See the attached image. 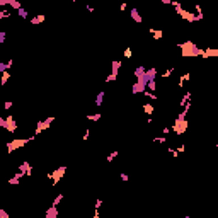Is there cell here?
I'll use <instances>...</instances> for the list:
<instances>
[{
    "instance_id": "cell-1",
    "label": "cell",
    "mask_w": 218,
    "mask_h": 218,
    "mask_svg": "<svg viewBox=\"0 0 218 218\" xmlns=\"http://www.w3.org/2000/svg\"><path fill=\"white\" fill-rule=\"evenodd\" d=\"M179 49H181V55L186 56V58H194V56H200L201 55V48H198L193 41H184L179 44Z\"/></svg>"
},
{
    "instance_id": "cell-2",
    "label": "cell",
    "mask_w": 218,
    "mask_h": 218,
    "mask_svg": "<svg viewBox=\"0 0 218 218\" xmlns=\"http://www.w3.org/2000/svg\"><path fill=\"white\" fill-rule=\"evenodd\" d=\"M27 142H31V140H29V138H14L12 142L7 143V152L12 153V152H15V150H19V148H22L24 145H27Z\"/></svg>"
},
{
    "instance_id": "cell-3",
    "label": "cell",
    "mask_w": 218,
    "mask_h": 218,
    "mask_svg": "<svg viewBox=\"0 0 218 218\" xmlns=\"http://www.w3.org/2000/svg\"><path fill=\"white\" fill-rule=\"evenodd\" d=\"M0 126L3 130H7L9 133H14L17 130V123L14 119V116H7V118H0Z\"/></svg>"
},
{
    "instance_id": "cell-4",
    "label": "cell",
    "mask_w": 218,
    "mask_h": 218,
    "mask_svg": "<svg viewBox=\"0 0 218 218\" xmlns=\"http://www.w3.org/2000/svg\"><path fill=\"white\" fill-rule=\"evenodd\" d=\"M65 172H67V167H65V165H61V167L55 169L53 172H48V176H46V177H48V179L51 181V184L55 186V184H58V182H60V179L63 177V174H65Z\"/></svg>"
},
{
    "instance_id": "cell-5",
    "label": "cell",
    "mask_w": 218,
    "mask_h": 218,
    "mask_svg": "<svg viewBox=\"0 0 218 218\" xmlns=\"http://www.w3.org/2000/svg\"><path fill=\"white\" fill-rule=\"evenodd\" d=\"M147 87H148V82H147V78H138V80L133 84V87H131V92H133L135 95H136V94H145Z\"/></svg>"
},
{
    "instance_id": "cell-6",
    "label": "cell",
    "mask_w": 218,
    "mask_h": 218,
    "mask_svg": "<svg viewBox=\"0 0 218 218\" xmlns=\"http://www.w3.org/2000/svg\"><path fill=\"white\" fill-rule=\"evenodd\" d=\"M55 121V116H49V118H46V119H43V121H39L38 124H36V130H34V136H38L41 131H44V130H48L49 126H51V123Z\"/></svg>"
},
{
    "instance_id": "cell-7",
    "label": "cell",
    "mask_w": 218,
    "mask_h": 218,
    "mask_svg": "<svg viewBox=\"0 0 218 218\" xmlns=\"http://www.w3.org/2000/svg\"><path fill=\"white\" fill-rule=\"evenodd\" d=\"M19 172H22L26 177H31V176H32V165H31L29 162H22V164L19 165Z\"/></svg>"
},
{
    "instance_id": "cell-8",
    "label": "cell",
    "mask_w": 218,
    "mask_h": 218,
    "mask_svg": "<svg viewBox=\"0 0 218 218\" xmlns=\"http://www.w3.org/2000/svg\"><path fill=\"white\" fill-rule=\"evenodd\" d=\"M200 56H203V58L215 56V58H218V48H205V49H201V55Z\"/></svg>"
},
{
    "instance_id": "cell-9",
    "label": "cell",
    "mask_w": 218,
    "mask_h": 218,
    "mask_svg": "<svg viewBox=\"0 0 218 218\" xmlns=\"http://www.w3.org/2000/svg\"><path fill=\"white\" fill-rule=\"evenodd\" d=\"M121 65H123V61H121V60H114V61L111 63V67H113V68H111V73L118 77V73H119V68H121Z\"/></svg>"
},
{
    "instance_id": "cell-10",
    "label": "cell",
    "mask_w": 218,
    "mask_h": 218,
    "mask_svg": "<svg viewBox=\"0 0 218 218\" xmlns=\"http://www.w3.org/2000/svg\"><path fill=\"white\" fill-rule=\"evenodd\" d=\"M56 217H58V208L51 205V206L46 210V213H44V218H56Z\"/></svg>"
},
{
    "instance_id": "cell-11",
    "label": "cell",
    "mask_w": 218,
    "mask_h": 218,
    "mask_svg": "<svg viewBox=\"0 0 218 218\" xmlns=\"http://www.w3.org/2000/svg\"><path fill=\"white\" fill-rule=\"evenodd\" d=\"M44 20H46V15L44 14H36L34 17H31V24H34V26L36 24H43Z\"/></svg>"
},
{
    "instance_id": "cell-12",
    "label": "cell",
    "mask_w": 218,
    "mask_h": 218,
    "mask_svg": "<svg viewBox=\"0 0 218 218\" xmlns=\"http://www.w3.org/2000/svg\"><path fill=\"white\" fill-rule=\"evenodd\" d=\"M135 77H136V80H138V78H147V68H145V67H136Z\"/></svg>"
},
{
    "instance_id": "cell-13",
    "label": "cell",
    "mask_w": 218,
    "mask_h": 218,
    "mask_svg": "<svg viewBox=\"0 0 218 218\" xmlns=\"http://www.w3.org/2000/svg\"><path fill=\"white\" fill-rule=\"evenodd\" d=\"M150 34L153 36L155 41H159V39L164 38V31H162V29H153V27H150Z\"/></svg>"
},
{
    "instance_id": "cell-14",
    "label": "cell",
    "mask_w": 218,
    "mask_h": 218,
    "mask_svg": "<svg viewBox=\"0 0 218 218\" xmlns=\"http://www.w3.org/2000/svg\"><path fill=\"white\" fill-rule=\"evenodd\" d=\"M157 68H148L147 70V82H155V77H157Z\"/></svg>"
},
{
    "instance_id": "cell-15",
    "label": "cell",
    "mask_w": 218,
    "mask_h": 218,
    "mask_svg": "<svg viewBox=\"0 0 218 218\" xmlns=\"http://www.w3.org/2000/svg\"><path fill=\"white\" fill-rule=\"evenodd\" d=\"M130 14H131V19H133L135 22H138V24H142V22H143V19H142L140 12H138L136 9H131V12H130Z\"/></svg>"
},
{
    "instance_id": "cell-16",
    "label": "cell",
    "mask_w": 218,
    "mask_h": 218,
    "mask_svg": "<svg viewBox=\"0 0 218 218\" xmlns=\"http://www.w3.org/2000/svg\"><path fill=\"white\" fill-rule=\"evenodd\" d=\"M104 95H106V92H104V90H101V92L95 95V106H97V107H101V106H102V102H104Z\"/></svg>"
},
{
    "instance_id": "cell-17",
    "label": "cell",
    "mask_w": 218,
    "mask_h": 218,
    "mask_svg": "<svg viewBox=\"0 0 218 218\" xmlns=\"http://www.w3.org/2000/svg\"><path fill=\"white\" fill-rule=\"evenodd\" d=\"M189 101H191V92H186V94L182 95V99L179 101V106H181V107H184V106H186Z\"/></svg>"
},
{
    "instance_id": "cell-18",
    "label": "cell",
    "mask_w": 218,
    "mask_h": 218,
    "mask_svg": "<svg viewBox=\"0 0 218 218\" xmlns=\"http://www.w3.org/2000/svg\"><path fill=\"white\" fill-rule=\"evenodd\" d=\"M12 65H14V60H12V58H10L7 63H0V72H2V73H3V72H7Z\"/></svg>"
},
{
    "instance_id": "cell-19",
    "label": "cell",
    "mask_w": 218,
    "mask_h": 218,
    "mask_svg": "<svg viewBox=\"0 0 218 218\" xmlns=\"http://www.w3.org/2000/svg\"><path fill=\"white\" fill-rule=\"evenodd\" d=\"M7 5H10L12 9H15V10H20L22 9V5H20V2L19 0H9V3Z\"/></svg>"
},
{
    "instance_id": "cell-20",
    "label": "cell",
    "mask_w": 218,
    "mask_h": 218,
    "mask_svg": "<svg viewBox=\"0 0 218 218\" xmlns=\"http://www.w3.org/2000/svg\"><path fill=\"white\" fill-rule=\"evenodd\" d=\"M189 78H191V73H184V75L179 78V82H177V87H182V85H184V82H186V80H189Z\"/></svg>"
},
{
    "instance_id": "cell-21",
    "label": "cell",
    "mask_w": 218,
    "mask_h": 218,
    "mask_svg": "<svg viewBox=\"0 0 218 218\" xmlns=\"http://www.w3.org/2000/svg\"><path fill=\"white\" fill-rule=\"evenodd\" d=\"M153 106L152 104H143V111H145V114H148V116H152V113H153Z\"/></svg>"
},
{
    "instance_id": "cell-22",
    "label": "cell",
    "mask_w": 218,
    "mask_h": 218,
    "mask_svg": "<svg viewBox=\"0 0 218 218\" xmlns=\"http://www.w3.org/2000/svg\"><path fill=\"white\" fill-rule=\"evenodd\" d=\"M9 78H10V73H9V72H3V73H2V78H0V85H5Z\"/></svg>"
},
{
    "instance_id": "cell-23",
    "label": "cell",
    "mask_w": 218,
    "mask_h": 218,
    "mask_svg": "<svg viewBox=\"0 0 218 218\" xmlns=\"http://www.w3.org/2000/svg\"><path fill=\"white\" fill-rule=\"evenodd\" d=\"M118 155H119V152H118V150H113V152H111V153L106 157V160H107V162H113V160H114Z\"/></svg>"
},
{
    "instance_id": "cell-24",
    "label": "cell",
    "mask_w": 218,
    "mask_h": 218,
    "mask_svg": "<svg viewBox=\"0 0 218 218\" xmlns=\"http://www.w3.org/2000/svg\"><path fill=\"white\" fill-rule=\"evenodd\" d=\"M101 118H102V116H101V113H95V114H89V116H87V119H89V121H99Z\"/></svg>"
},
{
    "instance_id": "cell-25",
    "label": "cell",
    "mask_w": 218,
    "mask_h": 218,
    "mask_svg": "<svg viewBox=\"0 0 218 218\" xmlns=\"http://www.w3.org/2000/svg\"><path fill=\"white\" fill-rule=\"evenodd\" d=\"M63 198H65V196H63V194L60 193V194H58V196H56V198L53 200V206H58V205H60V203L63 201Z\"/></svg>"
},
{
    "instance_id": "cell-26",
    "label": "cell",
    "mask_w": 218,
    "mask_h": 218,
    "mask_svg": "<svg viewBox=\"0 0 218 218\" xmlns=\"http://www.w3.org/2000/svg\"><path fill=\"white\" fill-rule=\"evenodd\" d=\"M174 70H176V68H167V70H165V72L162 73V78H169V77H171V75L174 73Z\"/></svg>"
},
{
    "instance_id": "cell-27",
    "label": "cell",
    "mask_w": 218,
    "mask_h": 218,
    "mask_svg": "<svg viewBox=\"0 0 218 218\" xmlns=\"http://www.w3.org/2000/svg\"><path fill=\"white\" fill-rule=\"evenodd\" d=\"M17 15H19L20 19H27V10H26V9H20V10H17Z\"/></svg>"
},
{
    "instance_id": "cell-28",
    "label": "cell",
    "mask_w": 218,
    "mask_h": 218,
    "mask_svg": "<svg viewBox=\"0 0 218 218\" xmlns=\"http://www.w3.org/2000/svg\"><path fill=\"white\" fill-rule=\"evenodd\" d=\"M123 55H124V58H126V60H130V58L133 56V49H131V48H126Z\"/></svg>"
},
{
    "instance_id": "cell-29",
    "label": "cell",
    "mask_w": 218,
    "mask_h": 218,
    "mask_svg": "<svg viewBox=\"0 0 218 218\" xmlns=\"http://www.w3.org/2000/svg\"><path fill=\"white\" fill-rule=\"evenodd\" d=\"M7 17H10V12L5 10V9H2L0 10V19H7Z\"/></svg>"
},
{
    "instance_id": "cell-30",
    "label": "cell",
    "mask_w": 218,
    "mask_h": 218,
    "mask_svg": "<svg viewBox=\"0 0 218 218\" xmlns=\"http://www.w3.org/2000/svg\"><path fill=\"white\" fill-rule=\"evenodd\" d=\"M152 142H153V143H165L167 138H165V136H157V138H153Z\"/></svg>"
},
{
    "instance_id": "cell-31",
    "label": "cell",
    "mask_w": 218,
    "mask_h": 218,
    "mask_svg": "<svg viewBox=\"0 0 218 218\" xmlns=\"http://www.w3.org/2000/svg\"><path fill=\"white\" fill-rule=\"evenodd\" d=\"M9 184H19L20 182V177H17V176H14V177H10L9 181H7Z\"/></svg>"
},
{
    "instance_id": "cell-32",
    "label": "cell",
    "mask_w": 218,
    "mask_h": 218,
    "mask_svg": "<svg viewBox=\"0 0 218 218\" xmlns=\"http://www.w3.org/2000/svg\"><path fill=\"white\" fill-rule=\"evenodd\" d=\"M116 78H118V77H116V75H113V73H109V75H107V77H106V82H114V80H116Z\"/></svg>"
},
{
    "instance_id": "cell-33",
    "label": "cell",
    "mask_w": 218,
    "mask_h": 218,
    "mask_svg": "<svg viewBox=\"0 0 218 218\" xmlns=\"http://www.w3.org/2000/svg\"><path fill=\"white\" fill-rule=\"evenodd\" d=\"M5 38H7V32L5 31H0V43H5Z\"/></svg>"
},
{
    "instance_id": "cell-34",
    "label": "cell",
    "mask_w": 218,
    "mask_h": 218,
    "mask_svg": "<svg viewBox=\"0 0 218 218\" xmlns=\"http://www.w3.org/2000/svg\"><path fill=\"white\" fill-rule=\"evenodd\" d=\"M89 136H90V130H85V133H84L82 140H84V142H87V140H89Z\"/></svg>"
},
{
    "instance_id": "cell-35",
    "label": "cell",
    "mask_w": 218,
    "mask_h": 218,
    "mask_svg": "<svg viewBox=\"0 0 218 218\" xmlns=\"http://www.w3.org/2000/svg\"><path fill=\"white\" fill-rule=\"evenodd\" d=\"M119 177H121L124 182H128V181H130V176H128V174H124V172H121V176H119Z\"/></svg>"
},
{
    "instance_id": "cell-36",
    "label": "cell",
    "mask_w": 218,
    "mask_h": 218,
    "mask_svg": "<svg viewBox=\"0 0 218 218\" xmlns=\"http://www.w3.org/2000/svg\"><path fill=\"white\" fill-rule=\"evenodd\" d=\"M0 218H9V213H7V211H5L3 208L0 210Z\"/></svg>"
},
{
    "instance_id": "cell-37",
    "label": "cell",
    "mask_w": 218,
    "mask_h": 218,
    "mask_svg": "<svg viewBox=\"0 0 218 218\" xmlns=\"http://www.w3.org/2000/svg\"><path fill=\"white\" fill-rule=\"evenodd\" d=\"M194 10H196V15H201V14H203V10H201L200 5H194Z\"/></svg>"
},
{
    "instance_id": "cell-38",
    "label": "cell",
    "mask_w": 218,
    "mask_h": 218,
    "mask_svg": "<svg viewBox=\"0 0 218 218\" xmlns=\"http://www.w3.org/2000/svg\"><path fill=\"white\" fill-rule=\"evenodd\" d=\"M182 152H186V145H179L177 147V153H182Z\"/></svg>"
},
{
    "instance_id": "cell-39",
    "label": "cell",
    "mask_w": 218,
    "mask_h": 218,
    "mask_svg": "<svg viewBox=\"0 0 218 218\" xmlns=\"http://www.w3.org/2000/svg\"><path fill=\"white\" fill-rule=\"evenodd\" d=\"M101 206H102V200L99 198V200H95V210H99Z\"/></svg>"
},
{
    "instance_id": "cell-40",
    "label": "cell",
    "mask_w": 218,
    "mask_h": 218,
    "mask_svg": "<svg viewBox=\"0 0 218 218\" xmlns=\"http://www.w3.org/2000/svg\"><path fill=\"white\" fill-rule=\"evenodd\" d=\"M126 9H128V5H126V3H124V2H123V3H121V5H119V10H121V12H124V10H126Z\"/></svg>"
},
{
    "instance_id": "cell-41",
    "label": "cell",
    "mask_w": 218,
    "mask_h": 218,
    "mask_svg": "<svg viewBox=\"0 0 218 218\" xmlns=\"http://www.w3.org/2000/svg\"><path fill=\"white\" fill-rule=\"evenodd\" d=\"M171 131H172L171 126H164V135H167V133H171Z\"/></svg>"
},
{
    "instance_id": "cell-42",
    "label": "cell",
    "mask_w": 218,
    "mask_h": 218,
    "mask_svg": "<svg viewBox=\"0 0 218 218\" xmlns=\"http://www.w3.org/2000/svg\"><path fill=\"white\" fill-rule=\"evenodd\" d=\"M3 107H5V109H10V107H12V102H10V101H7V102L3 104Z\"/></svg>"
},
{
    "instance_id": "cell-43",
    "label": "cell",
    "mask_w": 218,
    "mask_h": 218,
    "mask_svg": "<svg viewBox=\"0 0 218 218\" xmlns=\"http://www.w3.org/2000/svg\"><path fill=\"white\" fill-rule=\"evenodd\" d=\"M94 218H99V210H95V213H94Z\"/></svg>"
},
{
    "instance_id": "cell-44",
    "label": "cell",
    "mask_w": 218,
    "mask_h": 218,
    "mask_svg": "<svg viewBox=\"0 0 218 218\" xmlns=\"http://www.w3.org/2000/svg\"><path fill=\"white\" fill-rule=\"evenodd\" d=\"M184 218H191V217H189V215H186V217H184Z\"/></svg>"
},
{
    "instance_id": "cell-45",
    "label": "cell",
    "mask_w": 218,
    "mask_h": 218,
    "mask_svg": "<svg viewBox=\"0 0 218 218\" xmlns=\"http://www.w3.org/2000/svg\"><path fill=\"white\" fill-rule=\"evenodd\" d=\"M215 147H217V148H218V142H217V143H215Z\"/></svg>"
}]
</instances>
